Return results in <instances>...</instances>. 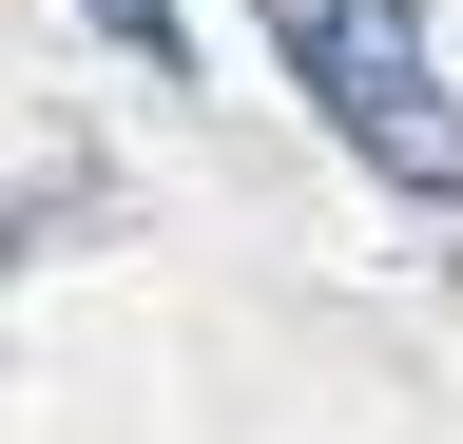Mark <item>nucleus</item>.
Wrapping results in <instances>:
<instances>
[{"mask_svg":"<svg viewBox=\"0 0 463 444\" xmlns=\"http://www.w3.org/2000/svg\"><path fill=\"white\" fill-rule=\"evenodd\" d=\"M251 20H270V59L309 78V117L386 194L463 213V117H444V59H425V0H251Z\"/></svg>","mask_w":463,"mask_h":444,"instance_id":"nucleus-1","label":"nucleus"},{"mask_svg":"<svg viewBox=\"0 0 463 444\" xmlns=\"http://www.w3.org/2000/svg\"><path fill=\"white\" fill-rule=\"evenodd\" d=\"M78 20L116 39V59H155V78H174V0H78Z\"/></svg>","mask_w":463,"mask_h":444,"instance_id":"nucleus-2","label":"nucleus"}]
</instances>
